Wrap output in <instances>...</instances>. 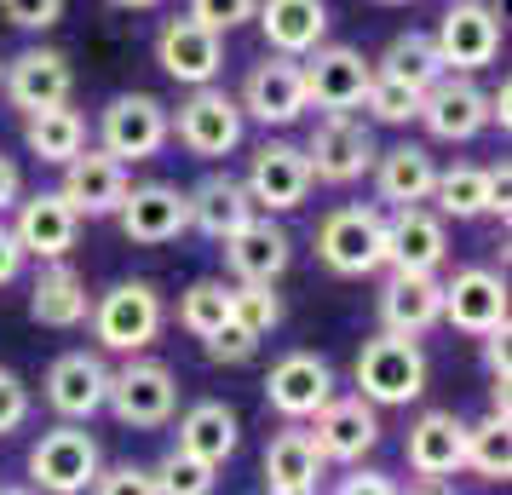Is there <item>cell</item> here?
I'll return each mask as SVG.
<instances>
[{
	"mask_svg": "<svg viewBox=\"0 0 512 495\" xmlns=\"http://www.w3.org/2000/svg\"><path fill=\"white\" fill-rule=\"evenodd\" d=\"M29 421V386L12 369H0V438H12Z\"/></svg>",
	"mask_w": 512,
	"mask_h": 495,
	"instance_id": "cell-43",
	"label": "cell"
},
{
	"mask_svg": "<svg viewBox=\"0 0 512 495\" xmlns=\"http://www.w3.org/2000/svg\"><path fill=\"white\" fill-rule=\"evenodd\" d=\"M127 190H133L127 162H116L110 150H81V156L64 162V185H58V196H64L81 219H104V213L121 208Z\"/></svg>",
	"mask_w": 512,
	"mask_h": 495,
	"instance_id": "cell-24",
	"label": "cell"
},
{
	"mask_svg": "<svg viewBox=\"0 0 512 495\" xmlns=\"http://www.w3.org/2000/svg\"><path fill=\"white\" fill-rule=\"evenodd\" d=\"M167 133L185 144L196 162H219L231 156L242 133H248V116L225 87H190V98L179 104V116H167Z\"/></svg>",
	"mask_w": 512,
	"mask_h": 495,
	"instance_id": "cell-5",
	"label": "cell"
},
{
	"mask_svg": "<svg viewBox=\"0 0 512 495\" xmlns=\"http://www.w3.org/2000/svg\"><path fill=\"white\" fill-rule=\"evenodd\" d=\"M87 311H93V294L81 283V271L70 260H47V271L29 288V317L41 329H81Z\"/></svg>",
	"mask_w": 512,
	"mask_h": 495,
	"instance_id": "cell-31",
	"label": "cell"
},
{
	"mask_svg": "<svg viewBox=\"0 0 512 495\" xmlns=\"http://www.w3.org/2000/svg\"><path fill=\"white\" fill-rule=\"evenodd\" d=\"M403 461L415 478L426 484H443V478H455L466 467V421L455 409H426L415 426H409V438H403Z\"/></svg>",
	"mask_w": 512,
	"mask_h": 495,
	"instance_id": "cell-20",
	"label": "cell"
},
{
	"mask_svg": "<svg viewBox=\"0 0 512 495\" xmlns=\"http://www.w3.org/2000/svg\"><path fill=\"white\" fill-rule=\"evenodd\" d=\"M351 380H357V398L374 403V409H403L426 392V352L409 334H374L363 340V352L351 363Z\"/></svg>",
	"mask_w": 512,
	"mask_h": 495,
	"instance_id": "cell-2",
	"label": "cell"
},
{
	"mask_svg": "<svg viewBox=\"0 0 512 495\" xmlns=\"http://www.w3.org/2000/svg\"><path fill=\"white\" fill-rule=\"evenodd\" d=\"M231 323V288L213 283V277H202V283H190L185 294H179V329L196 334V340H208V334H219Z\"/></svg>",
	"mask_w": 512,
	"mask_h": 495,
	"instance_id": "cell-37",
	"label": "cell"
},
{
	"mask_svg": "<svg viewBox=\"0 0 512 495\" xmlns=\"http://www.w3.org/2000/svg\"><path fill=\"white\" fill-rule=\"evenodd\" d=\"M432 208H438V219H484L489 213V167H472V162L438 167Z\"/></svg>",
	"mask_w": 512,
	"mask_h": 495,
	"instance_id": "cell-34",
	"label": "cell"
},
{
	"mask_svg": "<svg viewBox=\"0 0 512 495\" xmlns=\"http://www.w3.org/2000/svg\"><path fill=\"white\" fill-rule=\"evenodd\" d=\"M409 495H455V490H443V484H420V490H409Z\"/></svg>",
	"mask_w": 512,
	"mask_h": 495,
	"instance_id": "cell-53",
	"label": "cell"
},
{
	"mask_svg": "<svg viewBox=\"0 0 512 495\" xmlns=\"http://www.w3.org/2000/svg\"><path fill=\"white\" fill-rule=\"evenodd\" d=\"M202 346H208V357H213V363H248V357L259 352V340H254V334H242L236 323H225L219 334H208Z\"/></svg>",
	"mask_w": 512,
	"mask_h": 495,
	"instance_id": "cell-45",
	"label": "cell"
},
{
	"mask_svg": "<svg viewBox=\"0 0 512 495\" xmlns=\"http://www.w3.org/2000/svg\"><path fill=\"white\" fill-rule=\"evenodd\" d=\"M12 236L24 248V260H64L81 236V213L58 196V190H35V196H18L12 208Z\"/></svg>",
	"mask_w": 512,
	"mask_h": 495,
	"instance_id": "cell-18",
	"label": "cell"
},
{
	"mask_svg": "<svg viewBox=\"0 0 512 495\" xmlns=\"http://www.w3.org/2000/svg\"><path fill=\"white\" fill-rule=\"evenodd\" d=\"M484 98H489V127H501V133H507V127H512V87L501 81V87L484 93Z\"/></svg>",
	"mask_w": 512,
	"mask_h": 495,
	"instance_id": "cell-50",
	"label": "cell"
},
{
	"mask_svg": "<svg viewBox=\"0 0 512 495\" xmlns=\"http://www.w3.org/2000/svg\"><path fill=\"white\" fill-rule=\"evenodd\" d=\"M466 467L478 472L484 484H507V478H512V438H507V421L484 415L478 426H466Z\"/></svg>",
	"mask_w": 512,
	"mask_h": 495,
	"instance_id": "cell-36",
	"label": "cell"
},
{
	"mask_svg": "<svg viewBox=\"0 0 512 495\" xmlns=\"http://www.w3.org/2000/svg\"><path fill=\"white\" fill-rule=\"evenodd\" d=\"M334 495H403V490H397V484L386 478V472L363 467V472H346V478L334 484Z\"/></svg>",
	"mask_w": 512,
	"mask_h": 495,
	"instance_id": "cell-46",
	"label": "cell"
},
{
	"mask_svg": "<svg viewBox=\"0 0 512 495\" xmlns=\"http://www.w3.org/2000/svg\"><path fill=\"white\" fill-rule=\"evenodd\" d=\"M24 144H29V156L64 167L70 156H81V150H87V121H81V110H70V104L24 110Z\"/></svg>",
	"mask_w": 512,
	"mask_h": 495,
	"instance_id": "cell-33",
	"label": "cell"
},
{
	"mask_svg": "<svg viewBox=\"0 0 512 495\" xmlns=\"http://www.w3.org/2000/svg\"><path fill=\"white\" fill-rule=\"evenodd\" d=\"M380 6H409V0H380Z\"/></svg>",
	"mask_w": 512,
	"mask_h": 495,
	"instance_id": "cell-55",
	"label": "cell"
},
{
	"mask_svg": "<svg viewBox=\"0 0 512 495\" xmlns=\"http://www.w3.org/2000/svg\"><path fill=\"white\" fill-rule=\"evenodd\" d=\"M87 495H156V478H150V467H110L93 478Z\"/></svg>",
	"mask_w": 512,
	"mask_h": 495,
	"instance_id": "cell-44",
	"label": "cell"
},
{
	"mask_svg": "<svg viewBox=\"0 0 512 495\" xmlns=\"http://www.w3.org/2000/svg\"><path fill=\"white\" fill-rule=\"evenodd\" d=\"M98 472H104V449H98V438L87 426L75 421H58L29 449V478H35L41 495H87Z\"/></svg>",
	"mask_w": 512,
	"mask_h": 495,
	"instance_id": "cell-3",
	"label": "cell"
},
{
	"mask_svg": "<svg viewBox=\"0 0 512 495\" xmlns=\"http://www.w3.org/2000/svg\"><path fill=\"white\" fill-rule=\"evenodd\" d=\"M24 271V248H18V236H12V225H0V288L12 283Z\"/></svg>",
	"mask_w": 512,
	"mask_h": 495,
	"instance_id": "cell-48",
	"label": "cell"
},
{
	"mask_svg": "<svg viewBox=\"0 0 512 495\" xmlns=\"http://www.w3.org/2000/svg\"><path fill=\"white\" fill-rule=\"evenodd\" d=\"M432 47L449 75H478L501 52V12L484 0H455L432 29Z\"/></svg>",
	"mask_w": 512,
	"mask_h": 495,
	"instance_id": "cell-8",
	"label": "cell"
},
{
	"mask_svg": "<svg viewBox=\"0 0 512 495\" xmlns=\"http://www.w3.org/2000/svg\"><path fill=\"white\" fill-rule=\"evenodd\" d=\"M156 64L179 87H213L219 70H225V35H213L208 24H196L190 12L185 18H167L156 29Z\"/></svg>",
	"mask_w": 512,
	"mask_h": 495,
	"instance_id": "cell-13",
	"label": "cell"
},
{
	"mask_svg": "<svg viewBox=\"0 0 512 495\" xmlns=\"http://www.w3.org/2000/svg\"><path fill=\"white\" fill-rule=\"evenodd\" d=\"M369 173H374L380 202H392V208H426L432 185H438V162H432L426 144H392V150H380Z\"/></svg>",
	"mask_w": 512,
	"mask_h": 495,
	"instance_id": "cell-27",
	"label": "cell"
},
{
	"mask_svg": "<svg viewBox=\"0 0 512 495\" xmlns=\"http://www.w3.org/2000/svg\"><path fill=\"white\" fill-rule=\"evenodd\" d=\"M311 444H317L323 461H346V467H357V461L380 444V409L363 403L357 392H351V398L334 392V398L311 415Z\"/></svg>",
	"mask_w": 512,
	"mask_h": 495,
	"instance_id": "cell-15",
	"label": "cell"
},
{
	"mask_svg": "<svg viewBox=\"0 0 512 495\" xmlns=\"http://www.w3.org/2000/svg\"><path fill=\"white\" fill-rule=\"evenodd\" d=\"M311 185H317V179H311V162H305L300 144H288V139H265L259 144L254 162H248V179H242L254 213H294V208H305Z\"/></svg>",
	"mask_w": 512,
	"mask_h": 495,
	"instance_id": "cell-10",
	"label": "cell"
},
{
	"mask_svg": "<svg viewBox=\"0 0 512 495\" xmlns=\"http://www.w3.org/2000/svg\"><path fill=\"white\" fill-rule=\"evenodd\" d=\"M300 150H305V162H311V179H317V185H357L374 167V156H380L369 121H357L351 110L323 116Z\"/></svg>",
	"mask_w": 512,
	"mask_h": 495,
	"instance_id": "cell-7",
	"label": "cell"
},
{
	"mask_svg": "<svg viewBox=\"0 0 512 495\" xmlns=\"http://www.w3.org/2000/svg\"><path fill=\"white\" fill-rule=\"evenodd\" d=\"M150 478H156V495H213L219 467L196 461V455H185V449H167L162 461L150 467Z\"/></svg>",
	"mask_w": 512,
	"mask_h": 495,
	"instance_id": "cell-38",
	"label": "cell"
},
{
	"mask_svg": "<svg viewBox=\"0 0 512 495\" xmlns=\"http://www.w3.org/2000/svg\"><path fill=\"white\" fill-rule=\"evenodd\" d=\"M104 409H110L121 426H139V432L167 426L173 409H179V380H173V369L156 363V357H127L121 369H110Z\"/></svg>",
	"mask_w": 512,
	"mask_h": 495,
	"instance_id": "cell-6",
	"label": "cell"
},
{
	"mask_svg": "<svg viewBox=\"0 0 512 495\" xmlns=\"http://www.w3.org/2000/svg\"><path fill=\"white\" fill-rule=\"evenodd\" d=\"M0 495H35V490H24V484H0Z\"/></svg>",
	"mask_w": 512,
	"mask_h": 495,
	"instance_id": "cell-54",
	"label": "cell"
},
{
	"mask_svg": "<svg viewBox=\"0 0 512 495\" xmlns=\"http://www.w3.org/2000/svg\"><path fill=\"white\" fill-rule=\"evenodd\" d=\"M265 495H317V478H323V455L311 444V432L305 426H282L277 438L265 444Z\"/></svg>",
	"mask_w": 512,
	"mask_h": 495,
	"instance_id": "cell-28",
	"label": "cell"
},
{
	"mask_svg": "<svg viewBox=\"0 0 512 495\" xmlns=\"http://www.w3.org/2000/svg\"><path fill=\"white\" fill-rule=\"evenodd\" d=\"M121 231L127 242H139V248H162V242H179L190 231V213H185V190L179 185H162V179H150V185H133L121 196Z\"/></svg>",
	"mask_w": 512,
	"mask_h": 495,
	"instance_id": "cell-19",
	"label": "cell"
},
{
	"mask_svg": "<svg viewBox=\"0 0 512 495\" xmlns=\"http://www.w3.org/2000/svg\"><path fill=\"white\" fill-rule=\"evenodd\" d=\"M0 18L12 29H52L64 18V0H0Z\"/></svg>",
	"mask_w": 512,
	"mask_h": 495,
	"instance_id": "cell-42",
	"label": "cell"
},
{
	"mask_svg": "<svg viewBox=\"0 0 512 495\" xmlns=\"http://www.w3.org/2000/svg\"><path fill=\"white\" fill-rule=\"evenodd\" d=\"M357 110H369V116L386 121V127H403V121L420 116V93H415V87H403V81H392V75L374 70L369 93H363V104H357Z\"/></svg>",
	"mask_w": 512,
	"mask_h": 495,
	"instance_id": "cell-40",
	"label": "cell"
},
{
	"mask_svg": "<svg viewBox=\"0 0 512 495\" xmlns=\"http://www.w3.org/2000/svg\"><path fill=\"white\" fill-rule=\"evenodd\" d=\"M507 190H512L507 167H489V213H501V219H507Z\"/></svg>",
	"mask_w": 512,
	"mask_h": 495,
	"instance_id": "cell-51",
	"label": "cell"
},
{
	"mask_svg": "<svg viewBox=\"0 0 512 495\" xmlns=\"http://www.w3.org/2000/svg\"><path fill=\"white\" fill-rule=\"evenodd\" d=\"M0 93L18 110H47V104H70L75 70L58 47H24L18 58L0 64Z\"/></svg>",
	"mask_w": 512,
	"mask_h": 495,
	"instance_id": "cell-17",
	"label": "cell"
},
{
	"mask_svg": "<svg viewBox=\"0 0 512 495\" xmlns=\"http://www.w3.org/2000/svg\"><path fill=\"white\" fill-rule=\"evenodd\" d=\"M259 0H190V18L196 24H208L213 35H231L236 24H248L254 18Z\"/></svg>",
	"mask_w": 512,
	"mask_h": 495,
	"instance_id": "cell-41",
	"label": "cell"
},
{
	"mask_svg": "<svg viewBox=\"0 0 512 495\" xmlns=\"http://www.w3.org/2000/svg\"><path fill=\"white\" fill-rule=\"evenodd\" d=\"M110 6H121V12H150V6H162V0H110Z\"/></svg>",
	"mask_w": 512,
	"mask_h": 495,
	"instance_id": "cell-52",
	"label": "cell"
},
{
	"mask_svg": "<svg viewBox=\"0 0 512 495\" xmlns=\"http://www.w3.org/2000/svg\"><path fill=\"white\" fill-rule=\"evenodd\" d=\"M484 340V369H489V380H507V329H489V334H478Z\"/></svg>",
	"mask_w": 512,
	"mask_h": 495,
	"instance_id": "cell-47",
	"label": "cell"
},
{
	"mask_svg": "<svg viewBox=\"0 0 512 495\" xmlns=\"http://www.w3.org/2000/svg\"><path fill=\"white\" fill-rule=\"evenodd\" d=\"M219 248H225V271H231L236 283H277L282 271H288V260H294V242H288V231L271 213H254Z\"/></svg>",
	"mask_w": 512,
	"mask_h": 495,
	"instance_id": "cell-25",
	"label": "cell"
},
{
	"mask_svg": "<svg viewBox=\"0 0 512 495\" xmlns=\"http://www.w3.org/2000/svg\"><path fill=\"white\" fill-rule=\"evenodd\" d=\"M47 409L58 421H93L98 409H104V392H110V369H104V357L98 352H64L58 363L47 369Z\"/></svg>",
	"mask_w": 512,
	"mask_h": 495,
	"instance_id": "cell-22",
	"label": "cell"
},
{
	"mask_svg": "<svg viewBox=\"0 0 512 495\" xmlns=\"http://www.w3.org/2000/svg\"><path fill=\"white\" fill-rule=\"evenodd\" d=\"M0 64H6V58H0Z\"/></svg>",
	"mask_w": 512,
	"mask_h": 495,
	"instance_id": "cell-56",
	"label": "cell"
},
{
	"mask_svg": "<svg viewBox=\"0 0 512 495\" xmlns=\"http://www.w3.org/2000/svg\"><path fill=\"white\" fill-rule=\"evenodd\" d=\"M254 24H259L265 47L277 52V58H305V52L323 47L328 6H323V0H259Z\"/></svg>",
	"mask_w": 512,
	"mask_h": 495,
	"instance_id": "cell-26",
	"label": "cell"
},
{
	"mask_svg": "<svg viewBox=\"0 0 512 495\" xmlns=\"http://www.w3.org/2000/svg\"><path fill=\"white\" fill-rule=\"evenodd\" d=\"M449 260V225L432 208H392L386 219V265L392 271H415V277H438Z\"/></svg>",
	"mask_w": 512,
	"mask_h": 495,
	"instance_id": "cell-23",
	"label": "cell"
},
{
	"mask_svg": "<svg viewBox=\"0 0 512 495\" xmlns=\"http://www.w3.org/2000/svg\"><path fill=\"white\" fill-rule=\"evenodd\" d=\"M173 139L167 133V104L150 93H121L104 104V116H98V150H110L116 162H150V156H162V144Z\"/></svg>",
	"mask_w": 512,
	"mask_h": 495,
	"instance_id": "cell-9",
	"label": "cell"
},
{
	"mask_svg": "<svg viewBox=\"0 0 512 495\" xmlns=\"http://www.w3.org/2000/svg\"><path fill=\"white\" fill-rule=\"evenodd\" d=\"M87 323H93L98 352L144 357L150 352V340H156L162 323H167V306H162V294H156V283L133 277V283L104 288V294L93 300V311H87Z\"/></svg>",
	"mask_w": 512,
	"mask_h": 495,
	"instance_id": "cell-1",
	"label": "cell"
},
{
	"mask_svg": "<svg viewBox=\"0 0 512 495\" xmlns=\"http://www.w3.org/2000/svg\"><path fill=\"white\" fill-rule=\"evenodd\" d=\"M18 196H24V173H18L12 156H0V213L18 208Z\"/></svg>",
	"mask_w": 512,
	"mask_h": 495,
	"instance_id": "cell-49",
	"label": "cell"
},
{
	"mask_svg": "<svg viewBox=\"0 0 512 495\" xmlns=\"http://www.w3.org/2000/svg\"><path fill=\"white\" fill-rule=\"evenodd\" d=\"M231 323L242 334H254V340H265V334L282 323V300H277V283H236L231 288Z\"/></svg>",
	"mask_w": 512,
	"mask_h": 495,
	"instance_id": "cell-39",
	"label": "cell"
},
{
	"mask_svg": "<svg viewBox=\"0 0 512 495\" xmlns=\"http://www.w3.org/2000/svg\"><path fill=\"white\" fill-rule=\"evenodd\" d=\"M328 398H334V369H328V357H317V352H288L282 363H271V375H265V403L294 426H305Z\"/></svg>",
	"mask_w": 512,
	"mask_h": 495,
	"instance_id": "cell-16",
	"label": "cell"
},
{
	"mask_svg": "<svg viewBox=\"0 0 512 495\" xmlns=\"http://www.w3.org/2000/svg\"><path fill=\"white\" fill-rule=\"evenodd\" d=\"M300 75H305V104H317L323 116H340V110H357L363 93L374 81V64L363 58L357 47H317L300 58Z\"/></svg>",
	"mask_w": 512,
	"mask_h": 495,
	"instance_id": "cell-11",
	"label": "cell"
},
{
	"mask_svg": "<svg viewBox=\"0 0 512 495\" xmlns=\"http://www.w3.org/2000/svg\"><path fill=\"white\" fill-rule=\"evenodd\" d=\"M185 213H190V231H202L208 242H225V236H236L254 219V202H248L242 179L208 173L196 190H185Z\"/></svg>",
	"mask_w": 512,
	"mask_h": 495,
	"instance_id": "cell-30",
	"label": "cell"
},
{
	"mask_svg": "<svg viewBox=\"0 0 512 495\" xmlns=\"http://www.w3.org/2000/svg\"><path fill=\"white\" fill-rule=\"evenodd\" d=\"M236 444H242V421H236L231 403H190L185 415H179V444L185 455H196V461H208V467H225L236 455Z\"/></svg>",
	"mask_w": 512,
	"mask_h": 495,
	"instance_id": "cell-32",
	"label": "cell"
},
{
	"mask_svg": "<svg viewBox=\"0 0 512 495\" xmlns=\"http://www.w3.org/2000/svg\"><path fill=\"white\" fill-rule=\"evenodd\" d=\"M236 104H242V116L259 121V127H294V121L311 110V104H305L300 58H277V52H271L265 64H254Z\"/></svg>",
	"mask_w": 512,
	"mask_h": 495,
	"instance_id": "cell-14",
	"label": "cell"
},
{
	"mask_svg": "<svg viewBox=\"0 0 512 495\" xmlns=\"http://www.w3.org/2000/svg\"><path fill=\"white\" fill-rule=\"evenodd\" d=\"M317 260L334 277H374L386 265V219L369 202H346L317 225Z\"/></svg>",
	"mask_w": 512,
	"mask_h": 495,
	"instance_id": "cell-4",
	"label": "cell"
},
{
	"mask_svg": "<svg viewBox=\"0 0 512 495\" xmlns=\"http://www.w3.org/2000/svg\"><path fill=\"white\" fill-rule=\"evenodd\" d=\"M438 317H443V283L438 277H415V271H392V277H386V288H380V323H386V334L420 340Z\"/></svg>",
	"mask_w": 512,
	"mask_h": 495,
	"instance_id": "cell-29",
	"label": "cell"
},
{
	"mask_svg": "<svg viewBox=\"0 0 512 495\" xmlns=\"http://www.w3.org/2000/svg\"><path fill=\"white\" fill-rule=\"evenodd\" d=\"M415 121L443 144H466V139H478V133L489 127V98H484V87H478L472 75L443 70L438 81L420 93V116Z\"/></svg>",
	"mask_w": 512,
	"mask_h": 495,
	"instance_id": "cell-12",
	"label": "cell"
},
{
	"mask_svg": "<svg viewBox=\"0 0 512 495\" xmlns=\"http://www.w3.org/2000/svg\"><path fill=\"white\" fill-rule=\"evenodd\" d=\"M380 75H392V81H403V87L426 93V87L443 75L432 35H420V29H403V35H392V47L380 52Z\"/></svg>",
	"mask_w": 512,
	"mask_h": 495,
	"instance_id": "cell-35",
	"label": "cell"
},
{
	"mask_svg": "<svg viewBox=\"0 0 512 495\" xmlns=\"http://www.w3.org/2000/svg\"><path fill=\"white\" fill-rule=\"evenodd\" d=\"M449 329L461 334H489V329H507V283L484 271V265H466L443 283V317Z\"/></svg>",
	"mask_w": 512,
	"mask_h": 495,
	"instance_id": "cell-21",
	"label": "cell"
}]
</instances>
